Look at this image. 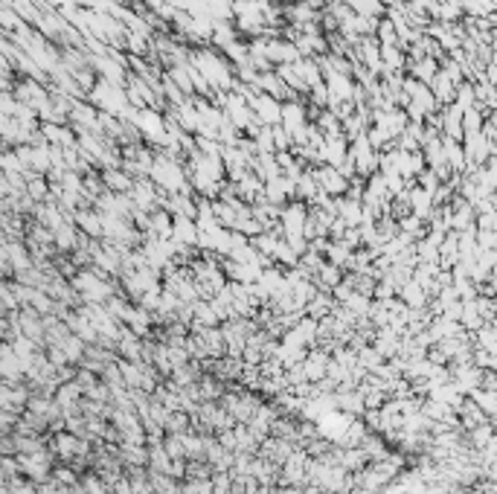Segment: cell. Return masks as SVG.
I'll use <instances>...</instances> for the list:
<instances>
[{"label":"cell","mask_w":497,"mask_h":494,"mask_svg":"<svg viewBox=\"0 0 497 494\" xmlns=\"http://www.w3.org/2000/svg\"><path fill=\"white\" fill-rule=\"evenodd\" d=\"M120 457L125 465H143V468H149V445L120 442Z\"/></svg>","instance_id":"9a60e30c"},{"label":"cell","mask_w":497,"mask_h":494,"mask_svg":"<svg viewBox=\"0 0 497 494\" xmlns=\"http://www.w3.org/2000/svg\"><path fill=\"white\" fill-rule=\"evenodd\" d=\"M53 450L50 448H44V450H38V454H21V457H15L18 459V468H21V474L26 477V479H32V483H44V479H50L53 477Z\"/></svg>","instance_id":"7a4b0ae2"},{"label":"cell","mask_w":497,"mask_h":494,"mask_svg":"<svg viewBox=\"0 0 497 494\" xmlns=\"http://www.w3.org/2000/svg\"><path fill=\"white\" fill-rule=\"evenodd\" d=\"M198 236H201V227H198L195 218L187 216H175V233H172V242L180 247H198Z\"/></svg>","instance_id":"ba28073f"},{"label":"cell","mask_w":497,"mask_h":494,"mask_svg":"<svg viewBox=\"0 0 497 494\" xmlns=\"http://www.w3.org/2000/svg\"><path fill=\"white\" fill-rule=\"evenodd\" d=\"M218 442H221L227 450H236V428H233V430H221V433H218Z\"/></svg>","instance_id":"f1b7e54d"},{"label":"cell","mask_w":497,"mask_h":494,"mask_svg":"<svg viewBox=\"0 0 497 494\" xmlns=\"http://www.w3.org/2000/svg\"><path fill=\"white\" fill-rule=\"evenodd\" d=\"M3 494H41L38 491V483H32V479H26V477H21L15 486H9V488H3Z\"/></svg>","instance_id":"4316f807"},{"label":"cell","mask_w":497,"mask_h":494,"mask_svg":"<svg viewBox=\"0 0 497 494\" xmlns=\"http://www.w3.org/2000/svg\"><path fill=\"white\" fill-rule=\"evenodd\" d=\"M149 233L158 236V238H172V233H175V216L169 213V209H158V213H151Z\"/></svg>","instance_id":"5bb4252c"},{"label":"cell","mask_w":497,"mask_h":494,"mask_svg":"<svg viewBox=\"0 0 497 494\" xmlns=\"http://www.w3.org/2000/svg\"><path fill=\"white\" fill-rule=\"evenodd\" d=\"M358 363L364 366V370H366V372H378V370H381V366H384V363H387V358H384V355H381V352H378V349H375L373 343H369V346H364V349L358 352Z\"/></svg>","instance_id":"44dd1931"},{"label":"cell","mask_w":497,"mask_h":494,"mask_svg":"<svg viewBox=\"0 0 497 494\" xmlns=\"http://www.w3.org/2000/svg\"><path fill=\"white\" fill-rule=\"evenodd\" d=\"M73 282V288L79 291L82 296V303H99V305H105L113 294H117V285H113L111 279L105 276H99L93 267H82V271L70 279Z\"/></svg>","instance_id":"6da1fadb"},{"label":"cell","mask_w":497,"mask_h":494,"mask_svg":"<svg viewBox=\"0 0 497 494\" xmlns=\"http://www.w3.org/2000/svg\"><path fill=\"white\" fill-rule=\"evenodd\" d=\"M0 375H3V381H12V384L26 381V366L18 358V352L12 349V343H3V349H0Z\"/></svg>","instance_id":"277c9868"},{"label":"cell","mask_w":497,"mask_h":494,"mask_svg":"<svg viewBox=\"0 0 497 494\" xmlns=\"http://www.w3.org/2000/svg\"><path fill=\"white\" fill-rule=\"evenodd\" d=\"M352 253H355V250H352L346 242H332L329 250H326V259H329L332 265H337V267H346L349 259H352Z\"/></svg>","instance_id":"603a6c76"},{"label":"cell","mask_w":497,"mask_h":494,"mask_svg":"<svg viewBox=\"0 0 497 494\" xmlns=\"http://www.w3.org/2000/svg\"><path fill=\"white\" fill-rule=\"evenodd\" d=\"M76 224L84 236L91 238H105V216L99 209H91V207H82L76 209Z\"/></svg>","instance_id":"52a82bcc"},{"label":"cell","mask_w":497,"mask_h":494,"mask_svg":"<svg viewBox=\"0 0 497 494\" xmlns=\"http://www.w3.org/2000/svg\"><path fill=\"white\" fill-rule=\"evenodd\" d=\"M294 450H297L294 442L279 439V436H268V439L259 445V457H265L268 462H274V465H279V468H282V465L291 459Z\"/></svg>","instance_id":"5b68a950"},{"label":"cell","mask_w":497,"mask_h":494,"mask_svg":"<svg viewBox=\"0 0 497 494\" xmlns=\"http://www.w3.org/2000/svg\"><path fill=\"white\" fill-rule=\"evenodd\" d=\"M102 180H105V189L120 192V195L131 192V187H134V178H131L129 172H122V169H105Z\"/></svg>","instance_id":"8fae6325"},{"label":"cell","mask_w":497,"mask_h":494,"mask_svg":"<svg viewBox=\"0 0 497 494\" xmlns=\"http://www.w3.org/2000/svg\"><path fill=\"white\" fill-rule=\"evenodd\" d=\"M172 454L166 450V445H149V468L151 471H160V474H169L172 471Z\"/></svg>","instance_id":"2e32d148"},{"label":"cell","mask_w":497,"mask_h":494,"mask_svg":"<svg viewBox=\"0 0 497 494\" xmlns=\"http://www.w3.org/2000/svg\"><path fill=\"white\" fill-rule=\"evenodd\" d=\"M335 312V300L329 296V291H320L315 300H311L308 305H306V314L308 317H315V320H323V317H329Z\"/></svg>","instance_id":"ac0fdd59"},{"label":"cell","mask_w":497,"mask_h":494,"mask_svg":"<svg viewBox=\"0 0 497 494\" xmlns=\"http://www.w3.org/2000/svg\"><path fill=\"white\" fill-rule=\"evenodd\" d=\"M30 399H32V390L26 381H21V384L3 381V387H0V407H3V410H21L24 413Z\"/></svg>","instance_id":"3957f363"},{"label":"cell","mask_w":497,"mask_h":494,"mask_svg":"<svg viewBox=\"0 0 497 494\" xmlns=\"http://www.w3.org/2000/svg\"><path fill=\"white\" fill-rule=\"evenodd\" d=\"M337 465H344L349 474H358L369 465V457L364 454V448H340V462Z\"/></svg>","instance_id":"4fadbf2b"},{"label":"cell","mask_w":497,"mask_h":494,"mask_svg":"<svg viewBox=\"0 0 497 494\" xmlns=\"http://www.w3.org/2000/svg\"><path fill=\"white\" fill-rule=\"evenodd\" d=\"M250 105H253V111H256L259 122H265V125H282V108H279V102H276L274 96L262 93L259 99H250Z\"/></svg>","instance_id":"9c48e42d"},{"label":"cell","mask_w":497,"mask_h":494,"mask_svg":"<svg viewBox=\"0 0 497 494\" xmlns=\"http://www.w3.org/2000/svg\"><path fill=\"white\" fill-rule=\"evenodd\" d=\"M344 279H346V276H344V267H337V265H332V262H326L320 271H317V276H315V282L320 285V291H335Z\"/></svg>","instance_id":"7c38bea8"},{"label":"cell","mask_w":497,"mask_h":494,"mask_svg":"<svg viewBox=\"0 0 497 494\" xmlns=\"http://www.w3.org/2000/svg\"><path fill=\"white\" fill-rule=\"evenodd\" d=\"M399 294H402V303H404V305H410V308H422L424 303H428V291H424L416 279H410Z\"/></svg>","instance_id":"d6986e66"},{"label":"cell","mask_w":497,"mask_h":494,"mask_svg":"<svg viewBox=\"0 0 497 494\" xmlns=\"http://www.w3.org/2000/svg\"><path fill=\"white\" fill-rule=\"evenodd\" d=\"M111 491H113V494H134V486H131V477H129V474H122V477H120V483H117V486H113Z\"/></svg>","instance_id":"83f0119b"},{"label":"cell","mask_w":497,"mask_h":494,"mask_svg":"<svg viewBox=\"0 0 497 494\" xmlns=\"http://www.w3.org/2000/svg\"><path fill=\"white\" fill-rule=\"evenodd\" d=\"M366 436H369L366 421L364 419H352L346 433H344V439H340V448H361V442L366 439Z\"/></svg>","instance_id":"e0dca14e"},{"label":"cell","mask_w":497,"mask_h":494,"mask_svg":"<svg viewBox=\"0 0 497 494\" xmlns=\"http://www.w3.org/2000/svg\"><path fill=\"white\" fill-rule=\"evenodd\" d=\"M337 410H344L355 419H364L366 413V399L361 390H349V392H337Z\"/></svg>","instance_id":"30bf717a"},{"label":"cell","mask_w":497,"mask_h":494,"mask_svg":"<svg viewBox=\"0 0 497 494\" xmlns=\"http://www.w3.org/2000/svg\"><path fill=\"white\" fill-rule=\"evenodd\" d=\"M192 308H195V323H201V326H218L221 323L216 305L209 300H198V303H192Z\"/></svg>","instance_id":"ffe728a7"},{"label":"cell","mask_w":497,"mask_h":494,"mask_svg":"<svg viewBox=\"0 0 497 494\" xmlns=\"http://www.w3.org/2000/svg\"><path fill=\"white\" fill-rule=\"evenodd\" d=\"M236 450H245V454H259V439L250 433L247 425H236Z\"/></svg>","instance_id":"7402d4cb"},{"label":"cell","mask_w":497,"mask_h":494,"mask_svg":"<svg viewBox=\"0 0 497 494\" xmlns=\"http://www.w3.org/2000/svg\"><path fill=\"white\" fill-rule=\"evenodd\" d=\"M163 430H166V433H189V430H192V416L183 413V410H178V413L169 416V421H166Z\"/></svg>","instance_id":"cb8c5ba5"},{"label":"cell","mask_w":497,"mask_h":494,"mask_svg":"<svg viewBox=\"0 0 497 494\" xmlns=\"http://www.w3.org/2000/svg\"><path fill=\"white\" fill-rule=\"evenodd\" d=\"M38 491H41V494H76V488H70V486L59 483L55 477L44 479V483H38Z\"/></svg>","instance_id":"484cf974"},{"label":"cell","mask_w":497,"mask_h":494,"mask_svg":"<svg viewBox=\"0 0 497 494\" xmlns=\"http://www.w3.org/2000/svg\"><path fill=\"white\" fill-rule=\"evenodd\" d=\"M315 178H317V183H320V189L323 192H329L332 198L337 195V198H344L346 192H349V180L337 172L335 166H320L317 172H315Z\"/></svg>","instance_id":"8992f818"},{"label":"cell","mask_w":497,"mask_h":494,"mask_svg":"<svg viewBox=\"0 0 497 494\" xmlns=\"http://www.w3.org/2000/svg\"><path fill=\"white\" fill-rule=\"evenodd\" d=\"M26 192H30V198L32 201H47V180L44 178H38L35 172L30 175V180H26Z\"/></svg>","instance_id":"d4e9b609"}]
</instances>
